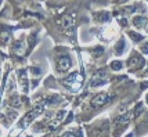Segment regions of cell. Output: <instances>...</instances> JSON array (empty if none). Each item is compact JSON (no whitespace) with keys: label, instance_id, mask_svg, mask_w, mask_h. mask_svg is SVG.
<instances>
[{"label":"cell","instance_id":"44dd1931","mask_svg":"<svg viewBox=\"0 0 148 137\" xmlns=\"http://www.w3.org/2000/svg\"><path fill=\"white\" fill-rule=\"evenodd\" d=\"M111 68L114 71H119V69H122V62L121 61H112L111 62Z\"/></svg>","mask_w":148,"mask_h":137},{"label":"cell","instance_id":"4316f807","mask_svg":"<svg viewBox=\"0 0 148 137\" xmlns=\"http://www.w3.org/2000/svg\"><path fill=\"white\" fill-rule=\"evenodd\" d=\"M147 101H148V97H147Z\"/></svg>","mask_w":148,"mask_h":137},{"label":"cell","instance_id":"8fae6325","mask_svg":"<svg viewBox=\"0 0 148 137\" xmlns=\"http://www.w3.org/2000/svg\"><path fill=\"white\" fill-rule=\"evenodd\" d=\"M147 17H134L133 18V25L136 26V28H144V26L147 25Z\"/></svg>","mask_w":148,"mask_h":137},{"label":"cell","instance_id":"603a6c76","mask_svg":"<svg viewBox=\"0 0 148 137\" xmlns=\"http://www.w3.org/2000/svg\"><path fill=\"white\" fill-rule=\"evenodd\" d=\"M140 50H141L144 54H148V43H144V45L140 47Z\"/></svg>","mask_w":148,"mask_h":137},{"label":"cell","instance_id":"6da1fadb","mask_svg":"<svg viewBox=\"0 0 148 137\" xmlns=\"http://www.w3.org/2000/svg\"><path fill=\"white\" fill-rule=\"evenodd\" d=\"M43 110H45V105H43V104H36L32 110H31V111L26 112L25 116H24L18 122V127H21V129H25V127H28V126L32 123L33 121H35V119H36V118H38L42 112H43Z\"/></svg>","mask_w":148,"mask_h":137},{"label":"cell","instance_id":"d6986e66","mask_svg":"<svg viewBox=\"0 0 148 137\" xmlns=\"http://www.w3.org/2000/svg\"><path fill=\"white\" fill-rule=\"evenodd\" d=\"M123 49H125V40L121 39L118 42V45H116V53H118V54H122Z\"/></svg>","mask_w":148,"mask_h":137},{"label":"cell","instance_id":"9c48e42d","mask_svg":"<svg viewBox=\"0 0 148 137\" xmlns=\"http://www.w3.org/2000/svg\"><path fill=\"white\" fill-rule=\"evenodd\" d=\"M17 76H18V80H19V85L22 87L24 93L28 91V78H26V72L24 69H18L17 71Z\"/></svg>","mask_w":148,"mask_h":137},{"label":"cell","instance_id":"30bf717a","mask_svg":"<svg viewBox=\"0 0 148 137\" xmlns=\"http://www.w3.org/2000/svg\"><path fill=\"white\" fill-rule=\"evenodd\" d=\"M132 118H134V112H126V114L121 115L119 118H116L115 125H126L127 122L132 121Z\"/></svg>","mask_w":148,"mask_h":137},{"label":"cell","instance_id":"ba28073f","mask_svg":"<svg viewBox=\"0 0 148 137\" xmlns=\"http://www.w3.org/2000/svg\"><path fill=\"white\" fill-rule=\"evenodd\" d=\"M65 115H66V112H65V111H60V112H58L57 115H56V118H54V121L49 125V129H50V130H56L58 126L64 122Z\"/></svg>","mask_w":148,"mask_h":137},{"label":"cell","instance_id":"3957f363","mask_svg":"<svg viewBox=\"0 0 148 137\" xmlns=\"http://www.w3.org/2000/svg\"><path fill=\"white\" fill-rule=\"evenodd\" d=\"M145 64V60L140 57L138 54H133L129 60H127V68L129 71H137V69H141Z\"/></svg>","mask_w":148,"mask_h":137},{"label":"cell","instance_id":"e0dca14e","mask_svg":"<svg viewBox=\"0 0 148 137\" xmlns=\"http://www.w3.org/2000/svg\"><path fill=\"white\" fill-rule=\"evenodd\" d=\"M144 111V104L143 103H138V104L136 105V110H134V118H138L140 115L143 114Z\"/></svg>","mask_w":148,"mask_h":137},{"label":"cell","instance_id":"5b68a950","mask_svg":"<svg viewBox=\"0 0 148 137\" xmlns=\"http://www.w3.org/2000/svg\"><path fill=\"white\" fill-rule=\"evenodd\" d=\"M71 66H72V61L66 54L58 57V60H57V71L58 72H66Z\"/></svg>","mask_w":148,"mask_h":137},{"label":"cell","instance_id":"9a60e30c","mask_svg":"<svg viewBox=\"0 0 148 137\" xmlns=\"http://www.w3.org/2000/svg\"><path fill=\"white\" fill-rule=\"evenodd\" d=\"M10 104L13 105L14 108H19V107H22V100L19 98V96H14V97L10 100Z\"/></svg>","mask_w":148,"mask_h":137},{"label":"cell","instance_id":"ffe728a7","mask_svg":"<svg viewBox=\"0 0 148 137\" xmlns=\"http://www.w3.org/2000/svg\"><path fill=\"white\" fill-rule=\"evenodd\" d=\"M127 35H129V36H130V38H132L133 40H134V42H140V40L144 39L141 35H138V33H136V32H129Z\"/></svg>","mask_w":148,"mask_h":137},{"label":"cell","instance_id":"7402d4cb","mask_svg":"<svg viewBox=\"0 0 148 137\" xmlns=\"http://www.w3.org/2000/svg\"><path fill=\"white\" fill-rule=\"evenodd\" d=\"M7 40H10V35H8L7 32H3L1 33V43H3V45H6Z\"/></svg>","mask_w":148,"mask_h":137},{"label":"cell","instance_id":"ac0fdd59","mask_svg":"<svg viewBox=\"0 0 148 137\" xmlns=\"http://www.w3.org/2000/svg\"><path fill=\"white\" fill-rule=\"evenodd\" d=\"M90 51H91V54H93L94 57H100V55L104 53V49L101 47V46H97V47H94V49H91Z\"/></svg>","mask_w":148,"mask_h":137},{"label":"cell","instance_id":"277c9868","mask_svg":"<svg viewBox=\"0 0 148 137\" xmlns=\"http://www.w3.org/2000/svg\"><path fill=\"white\" fill-rule=\"evenodd\" d=\"M108 101H110V97H108L107 93H98V94H96L94 97L91 98L90 104L93 108H100V107H103V105L107 104Z\"/></svg>","mask_w":148,"mask_h":137},{"label":"cell","instance_id":"52a82bcc","mask_svg":"<svg viewBox=\"0 0 148 137\" xmlns=\"http://www.w3.org/2000/svg\"><path fill=\"white\" fill-rule=\"evenodd\" d=\"M105 83H107V75L103 71H100L93 76V79H91V82H90V86L91 87H97V86H103Z\"/></svg>","mask_w":148,"mask_h":137},{"label":"cell","instance_id":"5bb4252c","mask_svg":"<svg viewBox=\"0 0 148 137\" xmlns=\"http://www.w3.org/2000/svg\"><path fill=\"white\" fill-rule=\"evenodd\" d=\"M143 10H144L143 4H133V6H129L125 8L126 13H134V11H143Z\"/></svg>","mask_w":148,"mask_h":137},{"label":"cell","instance_id":"d4e9b609","mask_svg":"<svg viewBox=\"0 0 148 137\" xmlns=\"http://www.w3.org/2000/svg\"><path fill=\"white\" fill-rule=\"evenodd\" d=\"M31 71H32V73H35V75H38V73H39V69H38V68H32Z\"/></svg>","mask_w":148,"mask_h":137},{"label":"cell","instance_id":"7c38bea8","mask_svg":"<svg viewBox=\"0 0 148 137\" xmlns=\"http://www.w3.org/2000/svg\"><path fill=\"white\" fill-rule=\"evenodd\" d=\"M94 18L97 22H107V21H110V14L107 11H100V13H96Z\"/></svg>","mask_w":148,"mask_h":137},{"label":"cell","instance_id":"8992f818","mask_svg":"<svg viewBox=\"0 0 148 137\" xmlns=\"http://www.w3.org/2000/svg\"><path fill=\"white\" fill-rule=\"evenodd\" d=\"M76 22V15L75 14H66V15H62L61 20L58 21V24L61 25V28L64 29H68V28H72Z\"/></svg>","mask_w":148,"mask_h":137},{"label":"cell","instance_id":"484cf974","mask_svg":"<svg viewBox=\"0 0 148 137\" xmlns=\"http://www.w3.org/2000/svg\"><path fill=\"white\" fill-rule=\"evenodd\" d=\"M14 1H15V3H22L24 0H14Z\"/></svg>","mask_w":148,"mask_h":137},{"label":"cell","instance_id":"cb8c5ba5","mask_svg":"<svg viewBox=\"0 0 148 137\" xmlns=\"http://www.w3.org/2000/svg\"><path fill=\"white\" fill-rule=\"evenodd\" d=\"M75 134H76L75 132H65L64 133V136H75Z\"/></svg>","mask_w":148,"mask_h":137},{"label":"cell","instance_id":"2e32d148","mask_svg":"<svg viewBox=\"0 0 148 137\" xmlns=\"http://www.w3.org/2000/svg\"><path fill=\"white\" fill-rule=\"evenodd\" d=\"M13 50L15 54H24V43H22V42H17V43L14 45Z\"/></svg>","mask_w":148,"mask_h":137},{"label":"cell","instance_id":"7a4b0ae2","mask_svg":"<svg viewBox=\"0 0 148 137\" xmlns=\"http://www.w3.org/2000/svg\"><path fill=\"white\" fill-rule=\"evenodd\" d=\"M82 82H83V76H82L79 72H73V73L68 75V76L64 79V85L66 86V87H69L71 90H77V89H80Z\"/></svg>","mask_w":148,"mask_h":137},{"label":"cell","instance_id":"4fadbf2b","mask_svg":"<svg viewBox=\"0 0 148 137\" xmlns=\"http://www.w3.org/2000/svg\"><path fill=\"white\" fill-rule=\"evenodd\" d=\"M60 101H61V97L57 96V94H53V96H50V97L46 98V103H47V104H50V105H56V104H58Z\"/></svg>","mask_w":148,"mask_h":137}]
</instances>
